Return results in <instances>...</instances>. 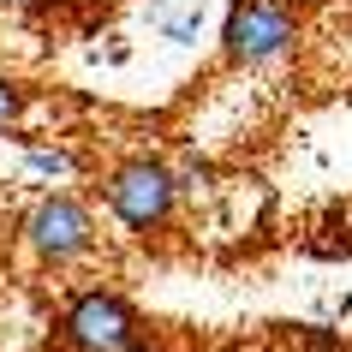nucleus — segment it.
Listing matches in <instances>:
<instances>
[{"instance_id": "6", "label": "nucleus", "mask_w": 352, "mask_h": 352, "mask_svg": "<svg viewBox=\"0 0 352 352\" xmlns=\"http://www.w3.org/2000/svg\"><path fill=\"white\" fill-rule=\"evenodd\" d=\"M19 113H24V90L12 84V78H0V131L19 126Z\"/></svg>"}, {"instance_id": "5", "label": "nucleus", "mask_w": 352, "mask_h": 352, "mask_svg": "<svg viewBox=\"0 0 352 352\" xmlns=\"http://www.w3.org/2000/svg\"><path fill=\"white\" fill-rule=\"evenodd\" d=\"M149 30L162 42H179V48H186V42H197V30H204V6H197V0H186V6L155 0V6H149Z\"/></svg>"}, {"instance_id": "8", "label": "nucleus", "mask_w": 352, "mask_h": 352, "mask_svg": "<svg viewBox=\"0 0 352 352\" xmlns=\"http://www.w3.org/2000/svg\"><path fill=\"white\" fill-rule=\"evenodd\" d=\"M6 6H19V12H48L54 0H6Z\"/></svg>"}, {"instance_id": "3", "label": "nucleus", "mask_w": 352, "mask_h": 352, "mask_svg": "<svg viewBox=\"0 0 352 352\" xmlns=\"http://www.w3.org/2000/svg\"><path fill=\"white\" fill-rule=\"evenodd\" d=\"M66 340H72L78 352H138L144 346L138 311H131L126 298H113V293L72 298V311H66Z\"/></svg>"}, {"instance_id": "2", "label": "nucleus", "mask_w": 352, "mask_h": 352, "mask_svg": "<svg viewBox=\"0 0 352 352\" xmlns=\"http://www.w3.org/2000/svg\"><path fill=\"white\" fill-rule=\"evenodd\" d=\"M173 204H179V173H173L167 162L138 155V162L113 167V179H108V209L131 227V233L162 227L167 215H173Z\"/></svg>"}, {"instance_id": "4", "label": "nucleus", "mask_w": 352, "mask_h": 352, "mask_svg": "<svg viewBox=\"0 0 352 352\" xmlns=\"http://www.w3.org/2000/svg\"><path fill=\"white\" fill-rule=\"evenodd\" d=\"M24 233H30V251L48 257V263H72V257H84V251L96 245V221H90V209L78 204L72 191L42 197V204L30 209Z\"/></svg>"}, {"instance_id": "7", "label": "nucleus", "mask_w": 352, "mask_h": 352, "mask_svg": "<svg viewBox=\"0 0 352 352\" xmlns=\"http://www.w3.org/2000/svg\"><path fill=\"white\" fill-rule=\"evenodd\" d=\"M24 162L36 167V173H54V179H60V173H72V155H66V149H30Z\"/></svg>"}, {"instance_id": "1", "label": "nucleus", "mask_w": 352, "mask_h": 352, "mask_svg": "<svg viewBox=\"0 0 352 352\" xmlns=\"http://www.w3.org/2000/svg\"><path fill=\"white\" fill-rule=\"evenodd\" d=\"M298 42V12L293 0H233L221 19V54L233 66H263L280 60Z\"/></svg>"}, {"instance_id": "9", "label": "nucleus", "mask_w": 352, "mask_h": 352, "mask_svg": "<svg viewBox=\"0 0 352 352\" xmlns=\"http://www.w3.org/2000/svg\"><path fill=\"white\" fill-rule=\"evenodd\" d=\"M138 352H144V346H138Z\"/></svg>"}]
</instances>
